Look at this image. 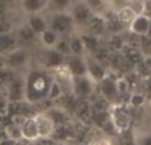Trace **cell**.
Returning <instances> with one entry per match:
<instances>
[{"mask_svg":"<svg viewBox=\"0 0 151 145\" xmlns=\"http://www.w3.org/2000/svg\"><path fill=\"white\" fill-rule=\"evenodd\" d=\"M60 38H61L60 34L53 31L52 28H49V26L40 34V41H41L42 46L48 48V49H55V46L57 45Z\"/></svg>","mask_w":151,"mask_h":145,"instance_id":"13","label":"cell"},{"mask_svg":"<svg viewBox=\"0 0 151 145\" xmlns=\"http://www.w3.org/2000/svg\"><path fill=\"white\" fill-rule=\"evenodd\" d=\"M115 88H117L118 95H125V94H127L129 90H130V85H129L127 80L122 77L115 80Z\"/></svg>","mask_w":151,"mask_h":145,"instance_id":"22","label":"cell"},{"mask_svg":"<svg viewBox=\"0 0 151 145\" xmlns=\"http://www.w3.org/2000/svg\"><path fill=\"white\" fill-rule=\"evenodd\" d=\"M125 46H126V41L121 34H118V36H109V38L106 41V48L111 53H121Z\"/></svg>","mask_w":151,"mask_h":145,"instance_id":"16","label":"cell"},{"mask_svg":"<svg viewBox=\"0 0 151 145\" xmlns=\"http://www.w3.org/2000/svg\"><path fill=\"white\" fill-rule=\"evenodd\" d=\"M90 145H113L111 139L107 137V136H101V137H97L91 141Z\"/></svg>","mask_w":151,"mask_h":145,"instance_id":"28","label":"cell"},{"mask_svg":"<svg viewBox=\"0 0 151 145\" xmlns=\"http://www.w3.org/2000/svg\"><path fill=\"white\" fill-rule=\"evenodd\" d=\"M105 28H106V32L110 36H118V34L123 33L126 25L118 20L117 16H114L111 18H105Z\"/></svg>","mask_w":151,"mask_h":145,"instance_id":"14","label":"cell"},{"mask_svg":"<svg viewBox=\"0 0 151 145\" xmlns=\"http://www.w3.org/2000/svg\"><path fill=\"white\" fill-rule=\"evenodd\" d=\"M115 16H117V18L122 24H125V25H130L131 21H133L138 15H137V13L134 12L130 7H129V5H126V7L118 9L117 12H115Z\"/></svg>","mask_w":151,"mask_h":145,"instance_id":"18","label":"cell"},{"mask_svg":"<svg viewBox=\"0 0 151 145\" xmlns=\"http://www.w3.org/2000/svg\"><path fill=\"white\" fill-rule=\"evenodd\" d=\"M81 38H82L85 50L88 53H90V54H93L101 46V41H99L98 36H94V34H90V33H83L81 34Z\"/></svg>","mask_w":151,"mask_h":145,"instance_id":"15","label":"cell"},{"mask_svg":"<svg viewBox=\"0 0 151 145\" xmlns=\"http://www.w3.org/2000/svg\"><path fill=\"white\" fill-rule=\"evenodd\" d=\"M127 1H130V0H127Z\"/></svg>","mask_w":151,"mask_h":145,"instance_id":"33","label":"cell"},{"mask_svg":"<svg viewBox=\"0 0 151 145\" xmlns=\"http://www.w3.org/2000/svg\"><path fill=\"white\" fill-rule=\"evenodd\" d=\"M83 1L91 8V11H93L94 13H97L101 8H104L105 5H106L107 0H83Z\"/></svg>","mask_w":151,"mask_h":145,"instance_id":"26","label":"cell"},{"mask_svg":"<svg viewBox=\"0 0 151 145\" xmlns=\"http://www.w3.org/2000/svg\"><path fill=\"white\" fill-rule=\"evenodd\" d=\"M21 129V137L27 141H36L40 139L39 136V129H37V124L35 116L27 117V120L23 123V125L20 127Z\"/></svg>","mask_w":151,"mask_h":145,"instance_id":"8","label":"cell"},{"mask_svg":"<svg viewBox=\"0 0 151 145\" xmlns=\"http://www.w3.org/2000/svg\"><path fill=\"white\" fill-rule=\"evenodd\" d=\"M55 50L57 53H60L61 55L70 54V49H69V40L60 38L58 40V42H57V45L55 46Z\"/></svg>","mask_w":151,"mask_h":145,"instance_id":"24","label":"cell"},{"mask_svg":"<svg viewBox=\"0 0 151 145\" xmlns=\"http://www.w3.org/2000/svg\"><path fill=\"white\" fill-rule=\"evenodd\" d=\"M66 69L73 77H83L86 75V63L82 57H69L66 60Z\"/></svg>","mask_w":151,"mask_h":145,"instance_id":"11","label":"cell"},{"mask_svg":"<svg viewBox=\"0 0 151 145\" xmlns=\"http://www.w3.org/2000/svg\"><path fill=\"white\" fill-rule=\"evenodd\" d=\"M53 3L56 4V7L57 8L64 9V8H66L69 4H70V0H53Z\"/></svg>","mask_w":151,"mask_h":145,"instance_id":"29","label":"cell"},{"mask_svg":"<svg viewBox=\"0 0 151 145\" xmlns=\"http://www.w3.org/2000/svg\"><path fill=\"white\" fill-rule=\"evenodd\" d=\"M86 28V33L94 34V36H102V34L106 32V28H105V18L102 17L98 13H94L91 16V18L88 21V24L85 25Z\"/></svg>","mask_w":151,"mask_h":145,"instance_id":"10","label":"cell"},{"mask_svg":"<svg viewBox=\"0 0 151 145\" xmlns=\"http://www.w3.org/2000/svg\"><path fill=\"white\" fill-rule=\"evenodd\" d=\"M137 145H151V132H143L137 136Z\"/></svg>","mask_w":151,"mask_h":145,"instance_id":"27","label":"cell"},{"mask_svg":"<svg viewBox=\"0 0 151 145\" xmlns=\"http://www.w3.org/2000/svg\"><path fill=\"white\" fill-rule=\"evenodd\" d=\"M35 120H36L40 139H49L55 135L56 123L53 122L52 117H50L48 114H45V112H40V114L35 115Z\"/></svg>","mask_w":151,"mask_h":145,"instance_id":"2","label":"cell"},{"mask_svg":"<svg viewBox=\"0 0 151 145\" xmlns=\"http://www.w3.org/2000/svg\"><path fill=\"white\" fill-rule=\"evenodd\" d=\"M69 49H70V54L74 57H82L85 54V46L81 36H73L69 40Z\"/></svg>","mask_w":151,"mask_h":145,"instance_id":"17","label":"cell"},{"mask_svg":"<svg viewBox=\"0 0 151 145\" xmlns=\"http://www.w3.org/2000/svg\"><path fill=\"white\" fill-rule=\"evenodd\" d=\"M150 24H151V17L147 15H138L133 21L131 24L129 25V31L130 33L135 34V36H139V37H145L149 34V31H150Z\"/></svg>","mask_w":151,"mask_h":145,"instance_id":"6","label":"cell"},{"mask_svg":"<svg viewBox=\"0 0 151 145\" xmlns=\"http://www.w3.org/2000/svg\"><path fill=\"white\" fill-rule=\"evenodd\" d=\"M44 4V0H24V5L28 11L31 12H37L42 8Z\"/></svg>","mask_w":151,"mask_h":145,"instance_id":"25","label":"cell"},{"mask_svg":"<svg viewBox=\"0 0 151 145\" xmlns=\"http://www.w3.org/2000/svg\"><path fill=\"white\" fill-rule=\"evenodd\" d=\"M150 107H151V100H150Z\"/></svg>","mask_w":151,"mask_h":145,"instance_id":"32","label":"cell"},{"mask_svg":"<svg viewBox=\"0 0 151 145\" xmlns=\"http://www.w3.org/2000/svg\"><path fill=\"white\" fill-rule=\"evenodd\" d=\"M93 15H94V12L83 0L76 3L73 7H72L70 16H72V18H73V23L78 24V25L85 26Z\"/></svg>","mask_w":151,"mask_h":145,"instance_id":"3","label":"cell"},{"mask_svg":"<svg viewBox=\"0 0 151 145\" xmlns=\"http://www.w3.org/2000/svg\"><path fill=\"white\" fill-rule=\"evenodd\" d=\"M129 103L133 108H139L146 103V95L142 92H133L129 98Z\"/></svg>","mask_w":151,"mask_h":145,"instance_id":"21","label":"cell"},{"mask_svg":"<svg viewBox=\"0 0 151 145\" xmlns=\"http://www.w3.org/2000/svg\"><path fill=\"white\" fill-rule=\"evenodd\" d=\"M118 78L113 77V75H110L109 72H107V77L105 78L102 82H99V88H101V94L102 96H104L106 100H113V99H115L118 96L117 94V88H115V80H117Z\"/></svg>","mask_w":151,"mask_h":145,"instance_id":"9","label":"cell"},{"mask_svg":"<svg viewBox=\"0 0 151 145\" xmlns=\"http://www.w3.org/2000/svg\"><path fill=\"white\" fill-rule=\"evenodd\" d=\"M121 53H122V55L125 57V60L127 61L130 65H133L134 68H137V66L141 65L142 62H145V55L142 54L141 49H138V48H131V46L126 45Z\"/></svg>","mask_w":151,"mask_h":145,"instance_id":"12","label":"cell"},{"mask_svg":"<svg viewBox=\"0 0 151 145\" xmlns=\"http://www.w3.org/2000/svg\"><path fill=\"white\" fill-rule=\"evenodd\" d=\"M147 37L151 38V24H150V31H149V34H147Z\"/></svg>","mask_w":151,"mask_h":145,"instance_id":"31","label":"cell"},{"mask_svg":"<svg viewBox=\"0 0 151 145\" xmlns=\"http://www.w3.org/2000/svg\"><path fill=\"white\" fill-rule=\"evenodd\" d=\"M85 63H86V77L94 85H98L99 82H102L107 77V71L105 69V66L102 63H99L98 61H96L91 55L85 58Z\"/></svg>","mask_w":151,"mask_h":145,"instance_id":"1","label":"cell"},{"mask_svg":"<svg viewBox=\"0 0 151 145\" xmlns=\"http://www.w3.org/2000/svg\"><path fill=\"white\" fill-rule=\"evenodd\" d=\"M29 26H31L32 32L41 34L42 32H44L45 29L48 28V24H47V21H45L44 18L41 17V16L33 15L31 17V20H29Z\"/></svg>","mask_w":151,"mask_h":145,"instance_id":"19","label":"cell"},{"mask_svg":"<svg viewBox=\"0 0 151 145\" xmlns=\"http://www.w3.org/2000/svg\"><path fill=\"white\" fill-rule=\"evenodd\" d=\"M110 120L114 124L117 131H126L130 128L131 124V117L125 109H122L121 107H114L110 111Z\"/></svg>","mask_w":151,"mask_h":145,"instance_id":"4","label":"cell"},{"mask_svg":"<svg viewBox=\"0 0 151 145\" xmlns=\"http://www.w3.org/2000/svg\"><path fill=\"white\" fill-rule=\"evenodd\" d=\"M72 90L77 96L86 98L89 96L94 90V83L89 79L86 75L83 77H73L72 80Z\"/></svg>","mask_w":151,"mask_h":145,"instance_id":"5","label":"cell"},{"mask_svg":"<svg viewBox=\"0 0 151 145\" xmlns=\"http://www.w3.org/2000/svg\"><path fill=\"white\" fill-rule=\"evenodd\" d=\"M64 90L60 85H58L56 80H53L52 85H50V88H49V92H48V98L49 99H57L63 95Z\"/></svg>","mask_w":151,"mask_h":145,"instance_id":"23","label":"cell"},{"mask_svg":"<svg viewBox=\"0 0 151 145\" xmlns=\"http://www.w3.org/2000/svg\"><path fill=\"white\" fill-rule=\"evenodd\" d=\"M5 135L8 136V139L9 140H12V141H19V140H21V129H20V127L19 125H16V124H11V125H7L5 127Z\"/></svg>","mask_w":151,"mask_h":145,"instance_id":"20","label":"cell"},{"mask_svg":"<svg viewBox=\"0 0 151 145\" xmlns=\"http://www.w3.org/2000/svg\"><path fill=\"white\" fill-rule=\"evenodd\" d=\"M146 9H149L151 12V0H149V1H146Z\"/></svg>","mask_w":151,"mask_h":145,"instance_id":"30","label":"cell"},{"mask_svg":"<svg viewBox=\"0 0 151 145\" xmlns=\"http://www.w3.org/2000/svg\"><path fill=\"white\" fill-rule=\"evenodd\" d=\"M74 23L73 18H72L70 15H66V13H58V15H55L52 18V23H50V26L55 32H57L58 34L66 33L70 28H73Z\"/></svg>","mask_w":151,"mask_h":145,"instance_id":"7","label":"cell"}]
</instances>
